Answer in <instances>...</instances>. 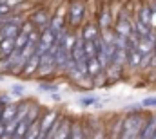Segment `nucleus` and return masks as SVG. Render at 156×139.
<instances>
[{
	"mask_svg": "<svg viewBox=\"0 0 156 139\" xmlns=\"http://www.w3.org/2000/svg\"><path fill=\"white\" fill-rule=\"evenodd\" d=\"M24 92H26V87L20 85V83H15V85L11 87V94H13L15 98H24Z\"/></svg>",
	"mask_w": 156,
	"mask_h": 139,
	"instance_id": "13",
	"label": "nucleus"
},
{
	"mask_svg": "<svg viewBox=\"0 0 156 139\" xmlns=\"http://www.w3.org/2000/svg\"><path fill=\"white\" fill-rule=\"evenodd\" d=\"M27 20H29L38 31H44V29H47V27L51 25L53 15L49 13V9H45V7H38V9H35V11L29 15Z\"/></svg>",
	"mask_w": 156,
	"mask_h": 139,
	"instance_id": "2",
	"label": "nucleus"
},
{
	"mask_svg": "<svg viewBox=\"0 0 156 139\" xmlns=\"http://www.w3.org/2000/svg\"><path fill=\"white\" fill-rule=\"evenodd\" d=\"M18 112H20V105H18V103L5 105V107L2 108V114H0V121L5 125V123H9V121L16 119V117H18Z\"/></svg>",
	"mask_w": 156,
	"mask_h": 139,
	"instance_id": "9",
	"label": "nucleus"
},
{
	"mask_svg": "<svg viewBox=\"0 0 156 139\" xmlns=\"http://www.w3.org/2000/svg\"><path fill=\"white\" fill-rule=\"evenodd\" d=\"M20 31H22L20 25H15V24H4V22H2V29H0V33L4 35V38L16 40L18 35H20Z\"/></svg>",
	"mask_w": 156,
	"mask_h": 139,
	"instance_id": "10",
	"label": "nucleus"
},
{
	"mask_svg": "<svg viewBox=\"0 0 156 139\" xmlns=\"http://www.w3.org/2000/svg\"><path fill=\"white\" fill-rule=\"evenodd\" d=\"M13 101H11V96H7V94H2L0 96V105L2 107H5V105H11Z\"/></svg>",
	"mask_w": 156,
	"mask_h": 139,
	"instance_id": "16",
	"label": "nucleus"
},
{
	"mask_svg": "<svg viewBox=\"0 0 156 139\" xmlns=\"http://www.w3.org/2000/svg\"><path fill=\"white\" fill-rule=\"evenodd\" d=\"M142 107L144 108H156V96H149V98L142 100Z\"/></svg>",
	"mask_w": 156,
	"mask_h": 139,
	"instance_id": "15",
	"label": "nucleus"
},
{
	"mask_svg": "<svg viewBox=\"0 0 156 139\" xmlns=\"http://www.w3.org/2000/svg\"><path fill=\"white\" fill-rule=\"evenodd\" d=\"M142 53L138 51V47H127V67L133 70L140 69L142 67Z\"/></svg>",
	"mask_w": 156,
	"mask_h": 139,
	"instance_id": "8",
	"label": "nucleus"
},
{
	"mask_svg": "<svg viewBox=\"0 0 156 139\" xmlns=\"http://www.w3.org/2000/svg\"><path fill=\"white\" fill-rule=\"evenodd\" d=\"M154 134H156V112L145 116V123H144V127H142L140 139H153Z\"/></svg>",
	"mask_w": 156,
	"mask_h": 139,
	"instance_id": "7",
	"label": "nucleus"
},
{
	"mask_svg": "<svg viewBox=\"0 0 156 139\" xmlns=\"http://www.w3.org/2000/svg\"><path fill=\"white\" fill-rule=\"evenodd\" d=\"M56 40H58V36L55 35L49 27H47V29H44V31H40V40H38L37 53H38L40 56H42V54H45V53H49V51L56 45Z\"/></svg>",
	"mask_w": 156,
	"mask_h": 139,
	"instance_id": "4",
	"label": "nucleus"
},
{
	"mask_svg": "<svg viewBox=\"0 0 156 139\" xmlns=\"http://www.w3.org/2000/svg\"><path fill=\"white\" fill-rule=\"evenodd\" d=\"M51 96H53V100H55V101H60V100H62V98L58 96V92H55V94H51Z\"/></svg>",
	"mask_w": 156,
	"mask_h": 139,
	"instance_id": "17",
	"label": "nucleus"
},
{
	"mask_svg": "<svg viewBox=\"0 0 156 139\" xmlns=\"http://www.w3.org/2000/svg\"><path fill=\"white\" fill-rule=\"evenodd\" d=\"M66 20H67V27L78 31L83 24H85V15H87V4L85 0H69L67 9H66Z\"/></svg>",
	"mask_w": 156,
	"mask_h": 139,
	"instance_id": "1",
	"label": "nucleus"
},
{
	"mask_svg": "<svg viewBox=\"0 0 156 139\" xmlns=\"http://www.w3.org/2000/svg\"><path fill=\"white\" fill-rule=\"evenodd\" d=\"M80 36L83 38V42H96L102 36V31L96 22H85L80 27Z\"/></svg>",
	"mask_w": 156,
	"mask_h": 139,
	"instance_id": "5",
	"label": "nucleus"
},
{
	"mask_svg": "<svg viewBox=\"0 0 156 139\" xmlns=\"http://www.w3.org/2000/svg\"><path fill=\"white\" fill-rule=\"evenodd\" d=\"M115 18H116V16L113 15V11H111L109 5L100 7V11H98V18H96V24H98L100 31H102V33H105V31H113V29H115Z\"/></svg>",
	"mask_w": 156,
	"mask_h": 139,
	"instance_id": "3",
	"label": "nucleus"
},
{
	"mask_svg": "<svg viewBox=\"0 0 156 139\" xmlns=\"http://www.w3.org/2000/svg\"><path fill=\"white\" fill-rule=\"evenodd\" d=\"M154 33H156V29H154Z\"/></svg>",
	"mask_w": 156,
	"mask_h": 139,
	"instance_id": "19",
	"label": "nucleus"
},
{
	"mask_svg": "<svg viewBox=\"0 0 156 139\" xmlns=\"http://www.w3.org/2000/svg\"><path fill=\"white\" fill-rule=\"evenodd\" d=\"M40 90H44V92H51V94H55V92H58V85H55V83H45V81H40Z\"/></svg>",
	"mask_w": 156,
	"mask_h": 139,
	"instance_id": "12",
	"label": "nucleus"
},
{
	"mask_svg": "<svg viewBox=\"0 0 156 139\" xmlns=\"http://www.w3.org/2000/svg\"><path fill=\"white\" fill-rule=\"evenodd\" d=\"M40 70V54H33L29 60H27V63L24 65V69H22V78H33V76H37Z\"/></svg>",
	"mask_w": 156,
	"mask_h": 139,
	"instance_id": "6",
	"label": "nucleus"
},
{
	"mask_svg": "<svg viewBox=\"0 0 156 139\" xmlns=\"http://www.w3.org/2000/svg\"><path fill=\"white\" fill-rule=\"evenodd\" d=\"M104 67H102V63H100V60L94 56V58H87V74L91 76V78H94V76H98L100 72H104Z\"/></svg>",
	"mask_w": 156,
	"mask_h": 139,
	"instance_id": "11",
	"label": "nucleus"
},
{
	"mask_svg": "<svg viewBox=\"0 0 156 139\" xmlns=\"http://www.w3.org/2000/svg\"><path fill=\"white\" fill-rule=\"evenodd\" d=\"M2 42H4V35H2V33H0V43H2Z\"/></svg>",
	"mask_w": 156,
	"mask_h": 139,
	"instance_id": "18",
	"label": "nucleus"
},
{
	"mask_svg": "<svg viewBox=\"0 0 156 139\" xmlns=\"http://www.w3.org/2000/svg\"><path fill=\"white\" fill-rule=\"evenodd\" d=\"M96 103H98L96 96H83V98H80V105H83V107H91V105H96Z\"/></svg>",
	"mask_w": 156,
	"mask_h": 139,
	"instance_id": "14",
	"label": "nucleus"
}]
</instances>
